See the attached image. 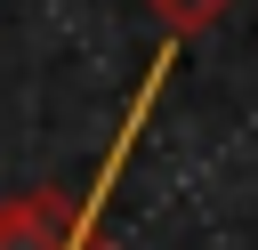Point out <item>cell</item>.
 Instances as JSON below:
<instances>
[{
	"label": "cell",
	"mask_w": 258,
	"mask_h": 250,
	"mask_svg": "<svg viewBox=\"0 0 258 250\" xmlns=\"http://www.w3.org/2000/svg\"><path fill=\"white\" fill-rule=\"evenodd\" d=\"M145 8L169 24V40H194V32H210V24H218L234 0H145Z\"/></svg>",
	"instance_id": "obj_2"
},
{
	"label": "cell",
	"mask_w": 258,
	"mask_h": 250,
	"mask_svg": "<svg viewBox=\"0 0 258 250\" xmlns=\"http://www.w3.org/2000/svg\"><path fill=\"white\" fill-rule=\"evenodd\" d=\"M161 65H169V48L153 56L137 113L121 121L113 153L97 161V177H89L81 194H64V185H40V194H16V202H0V250H129V242H113V234H105V185H113V169L129 161V145H137V129H145V113H153Z\"/></svg>",
	"instance_id": "obj_1"
}]
</instances>
